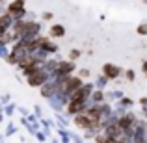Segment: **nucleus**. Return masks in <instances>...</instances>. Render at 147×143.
Segmentation results:
<instances>
[{
  "instance_id": "1",
  "label": "nucleus",
  "mask_w": 147,
  "mask_h": 143,
  "mask_svg": "<svg viewBox=\"0 0 147 143\" xmlns=\"http://www.w3.org/2000/svg\"><path fill=\"white\" fill-rule=\"evenodd\" d=\"M49 76H50V73H47L43 67H39L36 73L28 75L26 78H28V84H30V86H34V87H41V86H45V84L49 82Z\"/></svg>"
},
{
  "instance_id": "2",
  "label": "nucleus",
  "mask_w": 147,
  "mask_h": 143,
  "mask_svg": "<svg viewBox=\"0 0 147 143\" xmlns=\"http://www.w3.org/2000/svg\"><path fill=\"white\" fill-rule=\"evenodd\" d=\"M75 71V63L73 61H60L58 63V69L54 73L56 78H63V76H71V73Z\"/></svg>"
},
{
  "instance_id": "3",
  "label": "nucleus",
  "mask_w": 147,
  "mask_h": 143,
  "mask_svg": "<svg viewBox=\"0 0 147 143\" xmlns=\"http://www.w3.org/2000/svg\"><path fill=\"white\" fill-rule=\"evenodd\" d=\"M75 125L78 126V128H91V125H93V121H91V117L84 111V113H78L75 115Z\"/></svg>"
},
{
  "instance_id": "4",
  "label": "nucleus",
  "mask_w": 147,
  "mask_h": 143,
  "mask_svg": "<svg viewBox=\"0 0 147 143\" xmlns=\"http://www.w3.org/2000/svg\"><path fill=\"white\" fill-rule=\"evenodd\" d=\"M102 73H104V76H106V78L114 80V78H117V76L121 75V69H119V67H115L114 63H104Z\"/></svg>"
},
{
  "instance_id": "5",
  "label": "nucleus",
  "mask_w": 147,
  "mask_h": 143,
  "mask_svg": "<svg viewBox=\"0 0 147 143\" xmlns=\"http://www.w3.org/2000/svg\"><path fill=\"white\" fill-rule=\"evenodd\" d=\"M22 9H24V7H22V0H13L11 6L7 7V11H9L11 15H17L19 11H22Z\"/></svg>"
},
{
  "instance_id": "6",
  "label": "nucleus",
  "mask_w": 147,
  "mask_h": 143,
  "mask_svg": "<svg viewBox=\"0 0 147 143\" xmlns=\"http://www.w3.org/2000/svg\"><path fill=\"white\" fill-rule=\"evenodd\" d=\"M50 36L52 37H63L65 36V28L61 24H54L52 28H50Z\"/></svg>"
},
{
  "instance_id": "7",
  "label": "nucleus",
  "mask_w": 147,
  "mask_h": 143,
  "mask_svg": "<svg viewBox=\"0 0 147 143\" xmlns=\"http://www.w3.org/2000/svg\"><path fill=\"white\" fill-rule=\"evenodd\" d=\"M91 102H95V104H100V102H102V100H104V93H102V91H100V89H97V91H93V93H91Z\"/></svg>"
},
{
  "instance_id": "8",
  "label": "nucleus",
  "mask_w": 147,
  "mask_h": 143,
  "mask_svg": "<svg viewBox=\"0 0 147 143\" xmlns=\"http://www.w3.org/2000/svg\"><path fill=\"white\" fill-rule=\"evenodd\" d=\"M138 34H140V36H147V22L138 26Z\"/></svg>"
},
{
  "instance_id": "9",
  "label": "nucleus",
  "mask_w": 147,
  "mask_h": 143,
  "mask_svg": "<svg viewBox=\"0 0 147 143\" xmlns=\"http://www.w3.org/2000/svg\"><path fill=\"white\" fill-rule=\"evenodd\" d=\"M45 50H47V52H56V50H58V47H56L54 43H50V41H49V43L45 45Z\"/></svg>"
},
{
  "instance_id": "10",
  "label": "nucleus",
  "mask_w": 147,
  "mask_h": 143,
  "mask_svg": "<svg viewBox=\"0 0 147 143\" xmlns=\"http://www.w3.org/2000/svg\"><path fill=\"white\" fill-rule=\"evenodd\" d=\"M36 138H37V141H41V143H45V141H47V134H45V132H37L36 134Z\"/></svg>"
},
{
  "instance_id": "11",
  "label": "nucleus",
  "mask_w": 147,
  "mask_h": 143,
  "mask_svg": "<svg viewBox=\"0 0 147 143\" xmlns=\"http://www.w3.org/2000/svg\"><path fill=\"white\" fill-rule=\"evenodd\" d=\"M125 76H127V78H129V80H134V78H136V73H134L132 69H129V71L125 73Z\"/></svg>"
},
{
  "instance_id": "12",
  "label": "nucleus",
  "mask_w": 147,
  "mask_h": 143,
  "mask_svg": "<svg viewBox=\"0 0 147 143\" xmlns=\"http://www.w3.org/2000/svg\"><path fill=\"white\" fill-rule=\"evenodd\" d=\"M106 80H108L106 76H100V78L97 80V86H99V87H104V86H106Z\"/></svg>"
},
{
  "instance_id": "13",
  "label": "nucleus",
  "mask_w": 147,
  "mask_h": 143,
  "mask_svg": "<svg viewBox=\"0 0 147 143\" xmlns=\"http://www.w3.org/2000/svg\"><path fill=\"white\" fill-rule=\"evenodd\" d=\"M11 134H15V126H13V125H7V128H6V136H11Z\"/></svg>"
},
{
  "instance_id": "14",
  "label": "nucleus",
  "mask_w": 147,
  "mask_h": 143,
  "mask_svg": "<svg viewBox=\"0 0 147 143\" xmlns=\"http://www.w3.org/2000/svg\"><path fill=\"white\" fill-rule=\"evenodd\" d=\"M69 56H71V60H76V58L80 56V50H71V54H69Z\"/></svg>"
},
{
  "instance_id": "15",
  "label": "nucleus",
  "mask_w": 147,
  "mask_h": 143,
  "mask_svg": "<svg viewBox=\"0 0 147 143\" xmlns=\"http://www.w3.org/2000/svg\"><path fill=\"white\" fill-rule=\"evenodd\" d=\"M104 143H119V140H117V138H108V136H106Z\"/></svg>"
},
{
  "instance_id": "16",
  "label": "nucleus",
  "mask_w": 147,
  "mask_h": 143,
  "mask_svg": "<svg viewBox=\"0 0 147 143\" xmlns=\"http://www.w3.org/2000/svg\"><path fill=\"white\" fill-rule=\"evenodd\" d=\"M86 76H90V71H88V69H82V71H80V78H86Z\"/></svg>"
},
{
  "instance_id": "17",
  "label": "nucleus",
  "mask_w": 147,
  "mask_h": 143,
  "mask_svg": "<svg viewBox=\"0 0 147 143\" xmlns=\"http://www.w3.org/2000/svg\"><path fill=\"white\" fill-rule=\"evenodd\" d=\"M71 140H73V141H75V143H84V141H82V140H80V138H78V136H75V134H71Z\"/></svg>"
},
{
  "instance_id": "18",
  "label": "nucleus",
  "mask_w": 147,
  "mask_h": 143,
  "mask_svg": "<svg viewBox=\"0 0 147 143\" xmlns=\"http://www.w3.org/2000/svg\"><path fill=\"white\" fill-rule=\"evenodd\" d=\"M58 123H60L61 126H67V121H65L63 117H60V115H58Z\"/></svg>"
},
{
  "instance_id": "19",
  "label": "nucleus",
  "mask_w": 147,
  "mask_h": 143,
  "mask_svg": "<svg viewBox=\"0 0 147 143\" xmlns=\"http://www.w3.org/2000/svg\"><path fill=\"white\" fill-rule=\"evenodd\" d=\"M13 108H15V106H6V113L11 115V113H13Z\"/></svg>"
},
{
  "instance_id": "20",
  "label": "nucleus",
  "mask_w": 147,
  "mask_h": 143,
  "mask_svg": "<svg viewBox=\"0 0 147 143\" xmlns=\"http://www.w3.org/2000/svg\"><path fill=\"white\" fill-rule=\"evenodd\" d=\"M43 19L45 21H50V19H52V13H43Z\"/></svg>"
},
{
  "instance_id": "21",
  "label": "nucleus",
  "mask_w": 147,
  "mask_h": 143,
  "mask_svg": "<svg viewBox=\"0 0 147 143\" xmlns=\"http://www.w3.org/2000/svg\"><path fill=\"white\" fill-rule=\"evenodd\" d=\"M144 73H145V76H147V61H144Z\"/></svg>"
},
{
  "instance_id": "22",
  "label": "nucleus",
  "mask_w": 147,
  "mask_h": 143,
  "mask_svg": "<svg viewBox=\"0 0 147 143\" xmlns=\"http://www.w3.org/2000/svg\"><path fill=\"white\" fill-rule=\"evenodd\" d=\"M145 117H147V108H145Z\"/></svg>"
},
{
  "instance_id": "23",
  "label": "nucleus",
  "mask_w": 147,
  "mask_h": 143,
  "mask_svg": "<svg viewBox=\"0 0 147 143\" xmlns=\"http://www.w3.org/2000/svg\"><path fill=\"white\" fill-rule=\"evenodd\" d=\"M52 143H58V140H54V141H52Z\"/></svg>"
},
{
  "instance_id": "24",
  "label": "nucleus",
  "mask_w": 147,
  "mask_h": 143,
  "mask_svg": "<svg viewBox=\"0 0 147 143\" xmlns=\"http://www.w3.org/2000/svg\"><path fill=\"white\" fill-rule=\"evenodd\" d=\"M144 2H147V0H144Z\"/></svg>"
}]
</instances>
